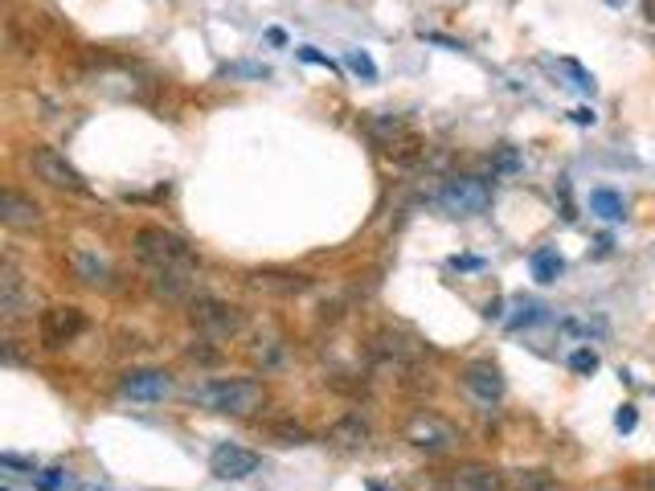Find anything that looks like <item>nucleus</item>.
I'll use <instances>...</instances> for the list:
<instances>
[{
  "instance_id": "8",
  "label": "nucleus",
  "mask_w": 655,
  "mask_h": 491,
  "mask_svg": "<svg viewBox=\"0 0 655 491\" xmlns=\"http://www.w3.org/2000/svg\"><path fill=\"white\" fill-rule=\"evenodd\" d=\"M33 311V287L25 283V275L17 271V262H0V316L5 320H21Z\"/></svg>"
},
{
  "instance_id": "34",
  "label": "nucleus",
  "mask_w": 655,
  "mask_h": 491,
  "mask_svg": "<svg viewBox=\"0 0 655 491\" xmlns=\"http://www.w3.org/2000/svg\"><path fill=\"white\" fill-rule=\"evenodd\" d=\"M0 463H5L9 471H29V475H33V459H21V455H0Z\"/></svg>"
},
{
  "instance_id": "29",
  "label": "nucleus",
  "mask_w": 655,
  "mask_h": 491,
  "mask_svg": "<svg viewBox=\"0 0 655 491\" xmlns=\"http://www.w3.org/2000/svg\"><path fill=\"white\" fill-rule=\"evenodd\" d=\"M185 356H189L193 365H217V361H222V352H217V348H209V340H197V344H193Z\"/></svg>"
},
{
  "instance_id": "35",
  "label": "nucleus",
  "mask_w": 655,
  "mask_h": 491,
  "mask_svg": "<svg viewBox=\"0 0 655 491\" xmlns=\"http://www.w3.org/2000/svg\"><path fill=\"white\" fill-rule=\"evenodd\" d=\"M451 266H455V271H479L484 262H479V258H451Z\"/></svg>"
},
{
  "instance_id": "36",
  "label": "nucleus",
  "mask_w": 655,
  "mask_h": 491,
  "mask_svg": "<svg viewBox=\"0 0 655 491\" xmlns=\"http://www.w3.org/2000/svg\"><path fill=\"white\" fill-rule=\"evenodd\" d=\"M574 123H582V127L594 123V111H590V107H578V111H574Z\"/></svg>"
},
{
  "instance_id": "26",
  "label": "nucleus",
  "mask_w": 655,
  "mask_h": 491,
  "mask_svg": "<svg viewBox=\"0 0 655 491\" xmlns=\"http://www.w3.org/2000/svg\"><path fill=\"white\" fill-rule=\"evenodd\" d=\"M222 74H230V78H250V82H262V78H271V66H262V62H230V66H222Z\"/></svg>"
},
{
  "instance_id": "7",
  "label": "nucleus",
  "mask_w": 655,
  "mask_h": 491,
  "mask_svg": "<svg viewBox=\"0 0 655 491\" xmlns=\"http://www.w3.org/2000/svg\"><path fill=\"white\" fill-rule=\"evenodd\" d=\"M406 438L426 455H447V451L459 446V430L451 422H443V418H434V414H414L410 426H406Z\"/></svg>"
},
{
  "instance_id": "17",
  "label": "nucleus",
  "mask_w": 655,
  "mask_h": 491,
  "mask_svg": "<svg viewBox=\"0 0 655 491\" xmlns=\"http://www.w3.org/2000/svg\"><path fill=\"white\" fill-rule=\"evenodd\" d=\"M365 131H369V140L381 144V148H393L402 136H410V123L402 115H365Z\"/></svg>"
},
{
  "instance_id": "15",
  "label": "nucleus",
  "mask_w": 655,
  "mask_h": 491,
  "mask_svg": "<svg viewBox=\"0 0 655 491\" xmlns=\"http://www.w3.org/2000/svg\"><path fill=\"white\" fill-rule=\"evenodd\" d=\"M152 291L164 303H189L197 291V271H152Z\"/></svg>"
},
{
  "instance_id": "32",
  "label": "nucleus",
  "mask_w": 655,
  "mask_h": 491,
  "mask_svg": "<svg viewBox=\"0 0 655 491\" xmlns=\"http://www.w3.org/2000/svg\"><path fill=\"white\" fill-rule=\"evenodd\" d=\"M299 58H303V62H312V66H324V70H332V74H336V62H332V58H324L320 50H312V46H303V50H299Z\"/></svg>"
},
{
  "instance_id": "6",
  "label": "nucleus",
  "mask_w": 655,
  "mask_h": 491,
  "mask_svg": "<svg viewBox=\"0 0 655 491\" xmlns=\"http://www.w3.org/2000/svg\"><path fill=\"white\" fill-rule=\"evenodd\" d=\"M82 332H86V316H82V307H70V303L46 307L41 311V320H37V336H41L46 348H66Z\"/></svg>"
},
{
  "instance_id": "9",
  "label": "nucleus",
  "mask_w": 655,
  "mask_h": 491,
  "mask_svg": "<svg viewBox=\"0 0 655 491\" xmlns=\"http://www.w3.org/2000/svg\"><path fill=\"white\" fill-rule=\"evenodd\" d=\"M119 393L131 401H164V397L177 393V381H172V373H164V369H131L119 381Z\"/></svg>"
},
{
  "instance_id": "18",
  "label": "nucleus",
  "mask_w": 655,
  "mask_h": 491,
  "mask_svg": "<svg viewBox=\"0 0 655 491\" xmlns=\"http://www.w3.org/2000/svg\"><path fill=\"white\" fill-rule=\"evenodd\" d=\"M451 487H459V491H508L504 475H496L488 467H459Z\"/></svg>"
},
{
  "instance_id": "1",
  "label": "nucleus",
  "mask_w": 655,
  "mask_h": 491,
  "mask_svg": "<svg viewBox=\"0 0 655 491\" xmlns=\"http://www.w3.org/2000/svg\"><path fill=\"white\" fill-rule=\"evenodd\" d=\"M189 401L201 410H213V414H226V418H250L267 406V389L258 381H246V377H222V381H205V385H193L189 389Z\"/></svg>"
},
{
  "instance_id": "2",
  "label": "nucleus",
  "mask_w": 655,
  "mask_h": 491,
  "mask_svg": "<svg viewBox=\"0 0 655 491\" xmlns=\"http://www.w3.org/2000/svg\"><path fill=\"white\" fill-rule=\"evenodd\" d=\"M131 246H136V254L152 266V271H197V254L185 238L177 234H168L160 226H144L136 230V238H131Z\"/></svg>"
},
{
  "instance_id": "21",
  "label": "nucleus",
  "mask_w": 655,
  "mask_h": 491,
  "mask_svg": "<svg viewBox=\"0 0 655 491\" xmlns=\"http://www.w3.org/2000/svg\"><path fill=\"white\" fill-rule=\"evenodd\" d=\"M529 266H533V279H537V283H557V279L565 275V258H561L553 246L537 250V254L529 258Z\"/></svg>"
},
{
  "instance_id": "20",
  "label": "nucleus",
  "mask_w": 655,
  "mask_h": 491,
  "mask_svg": "<svg viewBox=\"0 0 655 491\" xmlns=\"http://www.w3.org/2000/svg\"><path fill=\"white\" fill-rule=\"evenodd\" d=\"M504 483H508V491H565L557 483V475H549V471H508Z\"/></svg>"
},
{
  "instance_id": "37",
  "label": "nucleus",
  "mask_w": 655,
  "mask_h": 491,
  "mask_svg": "<svg viewBox=\"0 0 655 491\" xmlns=\"http://www.w3.org/2000/svg\"><path fill=\"white\" fill-rule=\"evenodd\" d=\"M369 491H389V487L385 483H369Z\"/></svg>"
},
{
  "instance_id": "27",
  "label": "nucleus",
  "mask_w": 655,
  "mask_h": 491,
  "mask_svg": "<svg viewBox=\"0 0 655 491\" xmlns=\"http://www.w3.org/2000/svg\"><path fill=\"white\" fill-rule=\"evenodd\" d=\"M598 365H602V361H598V352H594V348H574V352H570V369H574L578 377L598 373Z\"/></svg>"
},
{
  "instance_id": "11",
  "label": "nucleus",
  "mask_w": 655,
  "mask_h": 491,
  "mask_svg": "<svg viewBox=\"0 0 655 491\" xmlns=\"http://www.w3.org/2000/svg\"><path fill=\"white\" fill-rule=\"evenodd\" d=\"M70 271L82 287H91V291H111L115 287V271H111V262L99 254V250H86V246H74L70 250Z\"/></svg>"
},
{
  "instance_id": "22",
  "label": "nucleus",
  "mask_w": 655,
  "mask_h": 491,
  "mask_svg": "<svg viewBox=\"0 0 655 491\" xmlns=\"http://www.w3.org/2000/svg\"><path fill=\"white\" fill-rule=\"evenodd\" d=\"M590 209H594L602 221H623V217H627L623 197L610 193V189H594V193H590Z\"/></svg>"
},
{
  "instance_id": "4",
  "label": "nucleus",
  "mask_w": 655,
  "mask_h": 491,
  "mask_svg": "<svg viewBox=\"0 0 655 491\" xmlns=\"http://www.w3.org/2000/svg\"><path fill=\"white\" fill-rule=\"evenodd\" d=\"M434 201L451 217H479L492 205V185L484 176H451V181H443V189L434 193Z\"/></svg>"
},
{
  "instance_id": "33",
  "label": "nucleus",
  "mask_w": 655,
  "mask_h": 491,
  "mask_svg": "<svg viewBox=\"0 0 655 491\" xmlns=\"http://www.w3.org/2000/svg\"><path fill=\"white\" fill-rule=\"evenodd\" d=\"M635 422H639V414H635V406H623V410L615 414V426H619L623 434H631V430H635Z\"/></svg>"
},
{
  "instance_id": "39",
  "label": "nucleus",
  "mask_w": 655,
  "mask_h": 491,
  "mask_svg": "<svg viewBox=\"0 0 655 491\" xmlns=\"http://www.w3.org/2000/svg\"><path fill=\"white\" fill-rule=\"evenodd\" d=\"M443 491H459V487H451V483H447V487H443Z\"/></svg>"
},
{
  "instance_id": "25",
  "label": "nucleus",
  "mask_w": 655,
  "mask_h": 491,
  "mask_svg": "<svg viewBox=\"0 0 655 491\" xmlns=\"http://www.w3.org/2000/svg\"><path fill=\"white\" fill-rule=\"evenodd\" d=\"M33 487H37V491H70L74 483H70V471L50 467V471H37V475H33Z\"/></svg>"
},
{
  "instance_id": "16",
  "label": "nucleus",
  "mask_w": 655,
  "mask_h": 491,
  "mask_svg": "<svg viewBox=\"0 0 655 491\" xmlns=\"http://www.w3.org/2000/svg\"><path fill=\"white\" fill-rule=\"evenodd\" d=\"M250 283L258 291H267V295H303L312 287L308 275H295V271H254Z\"/></svg>"
},
{
  "instance_id": "13",
  "label": "nucleus",
  "mask_w": 655,
  "mask_h": 491,
  "mask_svg": "<svg viewBox=\"0 0 655 491\" xmlns=\"http://www.w3.org/2000/svg\"><path fill=\"white\" fill-rule=\"evenodd\" d=\"M463 385H467V393L471 397H479V401H500L504 397V373H500V365H492V361H475V365H467L463 369Z\"/></svg>"
},
{
  "instance_id": "28",
  "label": "nucleus",
  "mask_w": 655,
  "mask_h": 491,
  "mask_svg": "<svg viewBox=\"0 0 655 491\" xmlns=\"http://www.w3.org/2000/svg\"><path fill=\"white\" fill-rule=\"evenodd\" d=\"M537 320H545V307L533 303V299H524V303H520V316H512L508 324H512V328H533Z\"/></svg>"
},
{
  "instance_id": "30",
  "label": "nucleus",
  "mask_w": 655,
  "mask_h": 491,
  "mask_svg": "<svg viewBox=\"0 0 655 491\" xmlns=\"http://www.w3.org/2000/svg\"><path fill=\"white\" fill-rule=\"evenodd\" d=\"M348 66H353V70H357L365 82H373V78H377V66H373V58H369L365 50H353V54H348Z\"/></svg>"
},
{
  "instance_id": "10",
  "label": "nucleus",
  "mask_w": 655,
  "mask_h": 491,
  "mask_svg": "<svg viewBox=\"0 0 655 491\" xmlns=\"http://www.w3.org/2000/svg\"><path fill=\"white\" fill-rule=\"evenodd\" d=\"M258 467H262V459L254 451H246V446H238V442L213 446V455H209V471L217 479H250Z\"/></svg>"
},
{
  "instance_id": "31",
  "label": "nucleus",
  "mask_w": 655,
  "mask_h": 491,
  "mask_svg": "<svg viewBox=\"0 0 655 491\" xmlns=\"http://www.w3.org/2000/svg\"><path fill=\"white\" fill-rule=\"evenodd\" d=\"M492 168H496V172H516V168H520V156H516L512 148H500L496 160H492Z\"/></svg>"
},
{
  "instance_id": "19",
  "label": "nucleus",
  "mask_w": 655,
  "mask_h": 491,
  "mask_svg": "<svg viewBox=\"0 0 655 491\" xmlns=\"http://www.w3.org/2000/svg\"><path fill=\"white\" fill-rule=\"evenodd\" d=\"M373 352L385 356V361H393V365H410L418 356V348L406 336H398V332H377L373 336Z\"/></svg>"
},
{
  "instance_id": "38",
  "label": "nucleus",
  "mask_w": 655,
  "mask_h": 491,
  "mask_svg": "<svg viewBox=\"0 0 655 491\" xmlns=\"http://www.w3.org/2000/svg\"><path fill=\"white\" fill-rule=\"evenodd\" d=\"M647 491H655V475H651V483H647Z\"/></svg>"
},
{
  "instance_id": "23",
  "label": "nucleus",
  "mask_w": 655,
  "mask_h": 491,
  "mask_svg": "<svg viewBox=\"0 0 655 491\" xmlns=\"http://www.w3.org/2000/svg\"><path fill=\"white\" fill-rule=\"evenodd\" d=\"M254 361L267 369V373H275V369L287 365V348H283L279 340H258V344H254Z\"/></svg>"
},
{
  "instance_id": "24",
  "label": "nucleus",
  "mask_w": 655,
  "mask_h": 491,
  "mask_svg": "<svg viewBox=\"0 0 655 491\" xmlns=\"http://www.w3.org/2000/svg\"><path fill=\"white\" fill-rule=\"evenodd\" d=\"M267 434H271V438H279L283 446H308V442H312V434L303 430L299 422H271V426H267Z\"/></svg>"
},
{
  "instance_id": "3",
  "label": "nucleus",
  "mask_w": 655,
  "mask_h": 491,
  "mask_svg": "<svg viewBox=\"0 0 655 491\" xmlns=\"http://www.w3.org/2000/svg\"><path fill=\"white\" fill-rule=\"evenodd\" d=\"M189 324L205 340H234L246 332V311L238 303L213 299V295H193L189 299Z\"/></svg>"
},
{
  "instance_id": "12",
  "label": "nucleus",
  "mask_w": 655,
  "mask_h": 491,
  "mask_svg": "<svg viewBox=\"0 0 655 491\" xmlns=\"http://www.w3.org/2000/svg\"><path fill=\"white\" fill-rule=\"evenodd\" d=\"M324 442L332 446V451L353 455V451H365V446L373 442V430H369V422L361 414H344L324 430Z\"/></svg>"
},
{
  "instance_id": "5",
  "label": "nucleus",
  "mask_w": 655,
  "mask_h": 491,
  "mask_svg": "<svg viewBox=\"0 0 655 491\" xmlns=\"http://www.w3.org/2000/svg\"><path fill=\"white\" fill-rule=\"evenodd\" d=\"M29 168H33L37 181H46L50 189H66V193H86V189H91V185H86V176L50 144L29 148Z\"/></svg>"
},
{
  "instance_id": "14",
  "label": "nucleus",
  "mask_w": 655,
  "mask_h": 491,
  "mask_svg": "<svg viewBox=\"0 0 655 491\" xmlns=\"http://www.w3.org/2000/svg\"><path fill=\"white\" fill-rule=\"evenodd\" d=\"M0 221H5L9 230H33V226H41V205L17 189H5L0 193Z\"/></svg>"
}]
</instances>
